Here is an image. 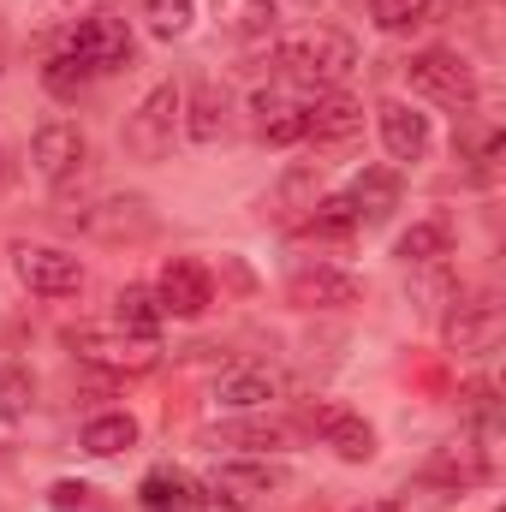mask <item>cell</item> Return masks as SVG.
<instances>
[{"mask_svg": "<svg viewBox=\"0 0 506 512\" xmlns=\"http://www.w3.org/2000/svg\"><path fill=\"white\" fill-rule=\"evenodd\" d=\"M274 60L286 66V78L298 84H316V90H340L352 72H358V42L334 24H316V30H298L274 48Z\"/></svg>", "mask_w": 506, "mask_h": 512, "instance_id": "1", "label": "cell"}, {"mask_svg": "<svg viewBox=\"0 0 506 512\" xmlns=\"http://www.w3.org/2000/svg\"><path fill=\"white\" fill-rule=\"evenodd\" d=\"M66 346L78 364H90L102 376H149L161 364V346L120 322H78V328H66Z\"/></svg>", "mask_w": 506, "mask_h": 512, "instance_id": "2", "label": "cell"}, {"mask_svg": "<svg viewBox=\"0 0 506 512\" xmlns=\"http://www.w3.org/2000/svg\"><path fill=\"white\" fill-rule=\"evenodd\" d=\"M405 78H411L417 96H429L441 108H459L465 114L477 102V72H471V60L459 48H423V54H411L405 60Z\"/></svg>", "mask_w": 506, "mask_h": 512, "instance_id": "3", "label": "cell"}, {"mask_svg": "<svg viewBox=\"0 0 506 512\" xmlns=\"http://www.w3.org/2000/svg\"><path fill=\"white\" fill-rule=\"evenodd\" d=\"M66 54H72L78 66H90V78L120 72V66H131V24L120 12L96 6L90 18H78V24L66 30Z\"/></svg>", "mask_w": 506, "mask_h": 512, "instance_id": "4", "label": "cell"}, {"mask_svg": "<svg viewBox=\"0 0 506 512\" xmlns=\"http://www.w3.org/2000/svg\"><path fill=\"white\" fill-rule=\"evenodd\" d=\"M179 102H185V90H179V84H155V90L137 102V114L126 120V149H131V155L161 161V155L173 149V131H179Z\"/></svg>", "mask_w": 506, "mask_h": 512, "instance_id": "5", "label": "cell"}, {"mask_svg": "<svg viewBox=\"0 0 506 512\" xmlns=\"http://www.w3.org/2000/svg\"><path fill=\"white\" fill-rule=\"evenodd\" d=\"M304 429L334 453V459H346V465H364V459H376V429L358 417V411H346V405H334V399H316L310 411H304Z\"/></svg>", "mask_w": 506, "mask_h": 512, "instance_id": "6", "label": "cell"}, {"mask_svg": "<svg viewBox=\"0 0 506 512\" xmlns=\"http://www.w3.org/2000/svg\"><path fill=\"white\" fill-rule=\"evenodd\" d=\"M84 161H90V137H84L78 120H42V126H36V137H30V167H36L48 185L78 179Z\"/></svg>", "mask_w": 506, "mask_h": 512, "instance_id": "7", "label": "cell"}, {"mask_svg": "<svg viewBox=\"0 0 506 512\" xmlns=\"http://www.w3.org/2000/svg\"><path fill=\"white\" fill-rule=\"evenodd\" d=\"M286 298L298 310H352L364 298V280L352 268H334V262H304L286 274Z\"/></svg>", "mask_w": 506, "mask_h": 512, "instance_id": "8", "label": "cell"}, {"mask_svg": "<svg viewBox=\"0 0 506 512\" xmlns=\"http://www.w3.org/2000/svg\"><path fill=\"white\" fill-rule=\"evenodd\" d=\"M149 292L161 298L167 316H185V322H191V316H203V310L215 304V274H209L197 256H167Z\"/></svg>", "mask_w": 506, "mask_h": 512, "instance_id": "9", "label": "cell"}, {"mask_svg": "<svg viewBox=\"0 0 506 512\" xmlns=\"http://www.w3.org/2000/svg\"><path fill=\"white\" fill-rule=\"evenodd\" d=\"M18 280L36 298H78L84 292V262L60 245H18Z\"/></svg>", "mask_w": 506, "mask_h": 512, "instance_id": "10", "label": "cell"}, {"mask_svg": "<svg viewBox=\"0 0 506 512\" xmlns=\"http://www.w3.org/2000/svg\"><path fill=\"white\" fill-rule=\"evenodd\" d=\"M447 352H459V358H483V352H495L506 334V310L495 298H465L453 316H447Z\"/></svg>", "mask_w": 506, "mask_h": 512, "instance_id": "11", "label": "cell"}, {"mask_svg": "<svg viewBox=\"0 0 506 512\" xmlns=\"http://www.w3.org/2000/svg\"><path fill=\"white\" fill-rule=\"evenodd\" d=\"M364 131V102L346 90H316V102H304V137L310 143H352Z\"/></svg>", "mask_w": 506, "mask_h": 512, "instance_id": "12", "label": "cell"}, {"mask_svg": "<svg viewBox=\"0 0 506 512\" xmlns=\"http://www.w3.org/2000/svg\"><path fill=\"white\" fill-rule=\"evenodd\" d=\"M376 126H381V149L393 161H423L435 131H429V114H417L411 102H381L376 108Z\"/></svg>", "mask_w": 506, "mask_h": 512, "instance_id": "13", "label": "cell"}, {"mask_svg": "<svg viewBox=\"0 0 506 512\" xmlns=\"http://www.w3.org/2000/svg\"><path fill=\"white\" fill-rule=\"evenodd\" d=\"M227 114H233V96H227L215 78H197V84L185 90V102H179V131H185L191 143H215V137L227 131Z\"/></svg>", "mask_w": 506, "mask_h": 512, "instance_id": "14", "label": "cell"}, {"mask_svg": "<svg viewBox=\"0 0 506 512\" xmlns=\"http://www.w3.org/2000/svg\"><path fill=\"white\" fill-rule=\"evenodd\" d=\"M483 477H489V453L477 441H447L423 465V483H435V489H477Z\"/></svg>", "mask_w": 506, "mask_h": 512, "instance_id": "15", "label": "cell"}, {"mask_svg": "<svg viewBox=\"0 0 506 512\" xmlns=\"http://www.w3.org/2000/svg\"><path fill=\"white\" fill-rule=\"evenodd\" d=\"M274 399H280V376L268 364H233L215 382V405H227V411H262Z\"/></svg>", "mask_w": 506, "mask_h": 512, "instance_id": "16", "label": "cell"}, {"mask_svg": "<svg viewBox=\"0 0 506 512\" xmlns=\"http://www.w3.org/2000/svg\"><path fill=\"white\" fill-rule=\"evenodd\" d=\"M203 495H209V489H203L197 477H185L179 465H155V471L137 483V501L149 512H197Z\"/></svg>", "mask_w": 506, "mask_h": 512, "instance_id": "17", "label": "cell"}, {"mask_svg": "<svg viewBox=\"0 0 506 512\" xmlns=\"http://www.w3.org/2000/svg\"><path fill=\"white\" fill-rule=\"evenodd\" d=\"M251 114H256V137H262V143H274V149L304 143V102H298V96L262 90V96L251 102Z\"/></svg>", "mask_w": 506, "mask_h": 512, "instance_id": "18", "label": "cell"}, {"mask_svg": "<svg viewBox=\"0 0 506 512\" xmlns=\"http://www.w3.org/2000/svg\"><path fill=\"white\" fill-rule=\"evenodd\" d=\"M215 6V24L233 36V42H268L274 30H280V6L274 0H209Z\"/></svg>", "mask_w": 506, "mask_h": 512, "instance_id": "19", "label": "cell"}, {"mask_svg": "<svg viewBox=\"0 0 506 512\" xmlns=\"http://www.w3.org/2000/svg\"><path fill=\"white\" fill-rule=\"evenodd\" d=\"M209 447H239V453H286L292 447V429L274 423V417H245V423H221L203 435Z\"/></svg>", "mask_w": 506, "mask_h": 512, "instance_id": "20", "label": "cell"}, {"mask_svg": "<svg viewBox=\"0 0 506 512\" xmlns=\"http://www.w3.org/2000/svg\"><path fill=\"white\" fill-rule=\"evenodd\" d=\"M393 256H399L405 268H429V262H447V256H453V227H447L441 215H429V221H411V227L399 233Z\"/></svg>", "mask_w": 506, "mask_h": 512, "instance_id": "21", "label": "cell"}, {"mask_svg": "<svg viewBox=\"0 0 506 512\" xmlns=\"http://www.w3.org/2000/svg\"><path fill=\"white\" fill-rule=\"evenodd\" d=\"M286 477L274 471V465H221L215 477H209V489L221 495V501H233V507H251L262 495H274Z\"/></svg>", "mask_w": 506, "mask_h": 512, "instance_id": "22", "label": "cell"}, {"mask_svg": "<svg viewBox=\"0 0 506 512\" xmlns=\"http://www.w3.org/2000/svg\"><path fill=\"white\" fill-rule=\"evenodd\" d=\"M346 197H352L358 221H370V227H376V221H387V215L399 209V173H393V167H364V173L352 179V191H346Z\"/></svg>", "mask_w": 506, "mask_h": 512, "instance_id": "23", "label": "cell"}, {"mask_svg": "<svg viewBox=\"0 0 506 512\" xmlns=\"http://www.w3.org/2000/svg\"><path fill=\"white\" fill-rule=\"evenodd\" d=\"M84 453L90 459H114V453H126V447H137V417H126V411H102V417H90L84 423Z\"/></svg>", "mask_w": 506, "mask_h": 512, "instance_id": "24", "label": "cell"}, {"mask_svg": "<svg viewBox=\"0 0 506 512\" xmlns=\"http://www.w3.org/2000/svg\"><path fill=\"white\" fill-rule=\"evenodd\" d=\"M364 221H358V209H352V197L346 191H334V197H316L310 209H304V233L310 239H352Z\"/></svg>", "mask_w": 506, "mask_h": 512, "instance_id": "25", "label": "cell"}, {"mask_svg": "<svg viewBox=\"0 0 506 512\" xmlns=\"http://www.w3.org/2000/svg\"><path fill=\"white\" fill-rule=\"evenodd\" d=\"M114 322L131 328V334H143V340H155L161 322H167V310H161V298H155L149 286H126V292L114 298Z\"/></svg>", "mask_w": 506, "mask_h": 512, "instance_id": "26", "label": "cell"}, {"mask_svg": "<svg viewBox=\"0 0 506 512\" xmlns=\"http://www.w3.org/2000/svg\"><path fill=\"white\" fill-rule=\"evenodd\" d=\"M370 18L387 36H411V30H423L435 18V0H370Z\"/></svg>", "mask_w": 506, "mask_h": 512, "instance_id": "27", "label": "cell"}, {"mask_svg": "<svg viewBox=\"0 0 506 512\" xmlns=\"http://www.w3.org/2000/svg\"><path fill=\"white\" fill-rule=\"evenodd\" d=\"M191 18H197V0H143V24H149V36H155V42L185 36V30H191Z\"/></svg>", "mask_w": 506, "mask_h": 512, "instance_id": "28", "label": "cell"}, {"mask_svg": "<svg viewBox=\"0 0 506 512\" xmlns=\"http://www.w3.org/2000/svg\"><path fill=\"white\" fill-rule=\"evenodd\" d=\"M30 399H36L30 370H24V364H0V423H18V417L30 411Z\"/></svg>", "mask_w": 506, "mask_h": 512, "instance_id": "29", "label": "cell"}, {"mask_svg": "<svg viewBox=\"0 0 506 512\" xmlns=\"http://www.w3.org/2000/svg\"><path fill=\"white\" fill-rule=\"evenodd\" d=\"M42 84H48V90H54L60 102H72V96H78V90L90 84V66H78V60H72V54L60 48V54H54V60L42 66Z\"/></svg>", "mask_w": 506, "mask_h": 512, "instance_id": "30", "label": "cell"}, {"mask_svg": "<svg viewBox=\"0 0 506 512\" xmlns=\"http://www.w3.org/2000/svg\"><path fill=\"white\" fill-rule=\"evenodd\" d=\"M316 203V167H292L280 179V209H310Z\"/></svg>", "mask_w": 506, "mask_h": 512, "instance_id": "31", "label": "cell"}, {"mask_svg": "<svg viewBox=\"0 0 506 512\" xmlns=\"http://www.w3.org/2000/svg\"><path fill=\"white\" fill-rule=\"evenodd\" d=\"M465 405H471V417H477V423H495V387H489V382L465 387Z\"/></svg>", "mask_w": 506, "mask_h": 512, "instance_id": "32", "label": "cell"}, {"mask_svg": "<svg viewBox=\"0 0 506 512\" xmlns=\"http://www.w3.org/2000/svg\"><path fill=\"white\" fill-rule=\"evenodd\" d=\"M48 501H54V512H78L84 501H90V489H84V483H54Z\"/></svg>", "mask_w": 506, "mask_h": 512, "instance_id": "33", "label": "cell"}, {"mask_svg": "<svg viewBox=\"0 0 506 512\" xmlns=\"http://www.w3.org/2000/svg\"><path fill=\"white\" fill-rule=\"evenodd\" d=\"M358 512H399V501H364Z\"/></svg>", "mask_w": 506, "mask_h": 512, "instance_id": "34", "label": "cell"}, {"mask_svg": "<svg viewBox=\"0 0 506 512\" xmlns=\"http://www.w3.org/2000/svg\"><path fill=\"white\" fill-rule=\"evenodd\" d=\"M0 66H6V30H0Z\"/></svg>", "mask_w": 506, "mask_h": 512, "instance_id": "35", "label": "cell"}, {"mask_svg": "<svg viewBox=\"0 0 506 512\" xmlns=\"http://www.w3.org/2000/svg\"><path fill=\"white\" fill-rule=\"evenodd\" d=\"M298 6H322V0H298Z\"/></svg>", "mask_w": 506, "mask_h": 512, "instance_id": "36", "label": "cell"}, {"mask_svg": "<svg viewBox=\"0 0 506 512\" xmlns=\"http://www.w3.org/2000/svg\"><path fill=\"white\" fill-rule=\"evenodd\" d=\"M459 6H471V0H459Z\"/></svg>", "mask_w": 506, "mask_h": 512, "instance_id": "37", "label": "cell"}]
</instances>
